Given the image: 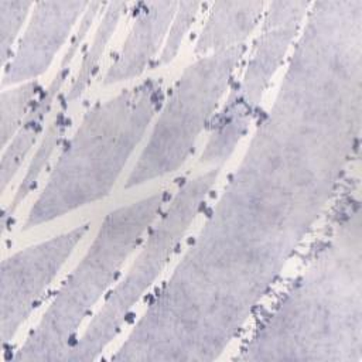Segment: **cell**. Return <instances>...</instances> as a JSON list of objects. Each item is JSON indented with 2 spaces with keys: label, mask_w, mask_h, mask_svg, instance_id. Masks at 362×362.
I'll use <instances>...</instances> for the list:
<instances>
[{
  "label": "cell",
  "mask_w": 362,
  "mask_h": 362,
  "mask_svg": "<svg viewBox=\"0 0 362 362\" xmlns=\"http://www.w3.org/2000/svg\"><path fill=\"white\" fill-rule=\"evenodd\" d=\"M362 0L311 1L270 105L110 361L211 362L359 167Z\"/></svg>",
  "instance_id": "1"
},
{
  "label": "cell",
  "mask_w": 362,
  "mask_h": 362,
  "mask_svg": "<svg viewBox=\"0 0 362 362\" xmlns=\"http://www.w3.org/2000/svg\"><path fill=\"white\" fill-rule=\"evenodd\" d=\"M325 235L233 358L362 362V209L359 171L332 205Z\"/></svg>",
  "instance_id": "2"
},
{
  "label": "cell",
  "mask_w": 362,
  "mask_h": 362,
  "mask_svg": "<svg viewBox=\"0 0 362 362\" xmlns=\"http://www.w3.org/2000/svg\"><path fill=\"white\" fill-rule=\"evenodd\" d=\"M165 92L163 78L148 76L89 106L47 170L23 230L106 198L147 137Z\"/></svg>",
  "instance_id": "3"
},
{
  "label": "cell",
  "mask_w": 362,
  "mask_h": 362,
  "mask_svg": "<svg viewBox=\"0 0 362 362\" xmlns=\"http://www.w3.org/2000/svg\"><path fill=\"white\" fill-rule=\"evenodd\" d=\"M161 188L109 211L76 266L54 291L38 322L3 362L62 361L173 197Z\"/></svg>",
  "instance_id": "4"
},
{
  "label": "cell",
  "mask_w": 362,
  "mask_h": 362,
  "mask_svg": "<svg viewBox=\"0 0 362 362\" xmlns=\"http://www.w3.org/2000/svg\"><path fill=\"white\" fill-rule=\"evenodd\" d=\"M222 167L182 177L165 208L154 221L130 266L122 273L99 308L64 356V362L96 361L127 325L136 305L151 293L178 253L194 222L208 206Z\"/></svg>",
  "instance_id": "5"
},
{
  "label": "cell",
  "mask_w": 362,
  "mask_h": 362,
  "mask_svg": "<svg viewBox=\"0 0 362 362\" xmlns=\"http://www.w3.org/2000/svg\"><path fill=\"white\" fill-rule=\"evenodd\" d=\"M249 45L195 57L173 86L150 126L146 141L123 188L132 189L178 171L208 133L240 66Z\"/></svg>",
  "instance_id": "6"
},
{
  "label": "cell",
  "mask_w": 362,
  "mask_h": 362,
  "mask_svg": "<svg viewBox=\"0 0 362 362\" xmlns=\"http://www.w3.org/2000/svg\"><path fill=\"white\" fill-rule=\"evenodd\" d=\"M311 1H270L264 8L249 57L239 69L219 112L216 113L198 161L222 167L240 141L250 133L272 81L286 65L303 28Z\"/></svg>",
  "instance_id": "7"
},
{
  "label": "cell",
  "mask_w": 362,
  "mask_h": 362,
  "mask_svg": "<svg viewBox=\"0 0 362 362\" xmlns=\"http://www.w3.org/2000/svg\"><path fill=\"white\" fill-rule=\"evenodd\" d=\"M90 222L20 249L1 260L0 339L3 359L14 349L21 327L40 307L76 246L88 235Z\"/></svg>",
  "instance_id": "8"
},
{
  "label": "cell",
  "mask_w": 362,
  "mask_h": 362,
  "mask_svg": "<svg viewBox=\"0 0 362 362\" xmlns=\"http://www.w3.org/2000/svg\"><path fill=\"white\" fill-rule=\"evenodd\" d=\"M133 3L110 1L106 3L93 31L92 38L86 41L82 48L81 59L76 69L72 72L65 88L59 93L55 107L48 119L47 127L25 167V173L17 184V188L8 204L3 206L1 212V232L6 235L8 228L14 223L16 212L20 205L31 195L40 185L44 173L49 168L52 157L58 153L59 147L65 141L66 132L72 123L76 102L83 96L90 86L93 78L99 72L100 61L113 38L123 17L130 14Z\"/></svg>",
  "instance_id": "9"
},
{
  "label": "cell",
  "mask_w": 362,
  "mask_h": 362,
  "mask_svg": "<svg viewBox=\"0 0 362 362\" xmlns=\"http://www.w3.org/2000/svg\"><path fill=\"white\" fill-rule=\"evenodd\" d=\"M90 1H37L8 62L1 88L40 81L66 48Z\"/></svg>",
  "instance_id": "10"
},
{
  "label": "cell",
  "mask_w": 362,
  "mask_h": 362,
  "mask_svg": "<svg viewBox=\"0 0 362 362\" xmlns=\"http://www.w3.org/2000/svg\"><path fill=\"white\" fill-rule=\"evenodd\" d=\"M106 3L102 1H90L88 10L85 11L76 31L74 33L72 38L69 40L62 58L59 59L58 69L52 79L42 86L35 103L25 119L24 124L21 126L20 132L16 137L8 143L6 148L1 150V160H0V189L1 194L7 191V188L13 184L21 167L25 161H30L45 127L48 119L55 107L57 99L62 89L65 88L66 82L69 81L74 62L76 59L78 52L85 47L86 41L90 37L92 28H95Z\"/></svg>",
  "instance_id": "11"
},
{
  "label": "cell",
  "mask_w": 362,
  "mask_h": 362,
  "mask_svg": "<svg viewBox=\"0 0 362 362\" xmlns=\"http://www.w3.org/2000/svg\"><path fill=\"white\" fill-rule=\"evenodd\" d=\"M177 6L178 1L133 3L127 35L102 75L103 86L137 79L153 69Z\"/></svg>",
  "instance_id": "12"
},
{
  "label": "cell",
  "mask_w": 362,
  "mask_h": 362,
  "mask_svg": "<svg viewBox=\"0 0 362 362\" xmlns=\"http://www.w3.org/2000/svg\"><path fill=\"white\" fill-rule=\"evenodd\" d=\"M266 6V1L211 3L194 44V55L201 57L247 44L262 23Z\"/></svg>",
  "instance_id": "13"
},
{
  "label": "cell",
  "mask_w": 362,
  "mask_h": 362,
  "mask_svg": "<svg viewBox=\"0 0 362 362\" xmlns=\"http://www.w3.org/2000/svg\"><path fill=\"white\" fill-rule=\"evenodd\" d=\"M41 81H30L1 89L0 93V139L1 150L16 137L28 117L42 89Z\"/></svg>",
  "instance_id": "14"
},
{
  "label": "cell",
  "mask_w": 362,
  "mask_h": 362,
  "mask_svg": "<svg viewBox=\"0 0 362 362\" xmlns=\"http://www.w3.org/2000/svg\"><path fill=\"white\" fill-rule=\"evenodd\" d=\"M211 3L205 1H178L175 14L173 17L171 25L168 28L163 49L153 66V69L163 68L174 61V58L178 55L180 48L188 35L189 30L198 20V17L206 11Z\"/></svg>",
  "instance_id": "15"
},
{
  "label": "cell",
  "mask_w": 362,
  "mask_h": 362,
  "mask_svg": "<svg viewBox=\"0 0 362 362\" xmlns=\"http://www.w3.org/2000/svg\"><path fill=\"white\" fill-rule=\"evenodd\" d=\"M33 7L34 1L0 0V51L3 66L13 55Z\"/></svg>",
  "instance_id": "16"
}]
</instances>
